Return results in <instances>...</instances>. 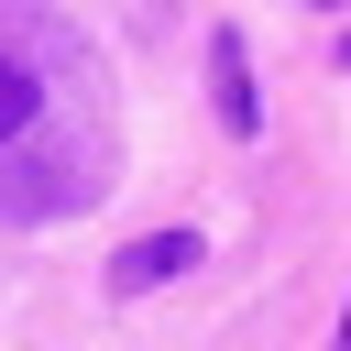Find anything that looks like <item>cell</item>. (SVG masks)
<instances>
[{
  "instance_id": "obj_1",
  "label": "cell",
  "mask_w": 351,
  "mask_h": 351,
  "mask_svg": "<svg viewBox=\"0 0 351 351\" xmlns=\"http://www.w3.org/2000/svg\"><path fill=\"white\" fill-rule=\"evenodd\" d=\"M121 121L77 22L44 0H0V219H66L110 186Z\"/></svg>"
},
{
  "instance_id": "obj_4",
  "label": "cell",
  "mask_w": 351,
  "mask_h": 351,
  "mask_svg": "<svg viewBox=\"0 0 351 351\" xmlns=\"http://www.w3.org/2000/svg\"><path fill=\"white\" fill-rule=\"evenodd\" d=\"M340 340H351V318H340Z\"/></svg>"
},
{
  "instance_id": "obj_5",
  "label": "cell",
  "mask_w": 351,
  "mask_h": 351,
  "mask_svg": "<svg viewBox=\"0 0 351 351\" xmlns=\"http://www.w3.org/2000/svg\"><path fill=\"white\" fill-rule=\"evenodd\" d=\"M318 11H340V0H318Z\"/></svg>"
},
{
  "instance_id": "obj_2",
  "label": "cell",
  "mask_w": 351,
  "mask_h": 351,
  "mask_svg": "<svg viewBox=\"0 0 351 351\" xmlns=\"http://www.w3.org/2000/svg\"><path fill=\"white\" fill-rule=\"evenodd\" d=\"M186 263H197V230H143V241L110 263V285H121V296H154V285H176Z\"/></svg>"
},
{
  "instance_id": "obj_3",
  "label": "cell",
  "mask_w": 351,
  "mask_h": 351,
  "mask_svg": "<svg viewBox=\"0 0 351 351\" xmlns=\"http://www.w3.org/2000/svg\"><path fill=\"white\" fill-rule=\"evenodd\" d=\"M208 88H219V121H230V132H263V99H252V66H241V33H208Z\"/></svg>"
}]
</instances>
